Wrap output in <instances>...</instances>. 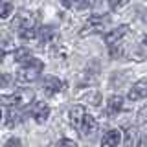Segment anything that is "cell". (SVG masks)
I'll list each match as a JSON object with an SVG mask.
<instances>
[{
    "instance_id": "cell-1",
    "label": "cell",
    "mask_w": 147,
    "mask_h": 147,
    "mask_svg": "<svg viewBox=\"0 0 147 147\" xmlns=\"http://www.w3.org/2000/svg\"><path fill=\"white\" fill-rule=\"evenodd\" d=\"M11 26L18 31V35L24 40L37 39V33H39V30H37V15H33L28 9H22V11L17 13Z\"/></svg>"
},
{
    "instance_id": "cell-21",
    "label": "cell",
    "mask_w": 147,
    "mask_h": 147,
    "mask_svg": "<svg viewBox=\"0 0 147 147\" xmlns=\"http://www.w3.org/2000/svg\"><path fill=\"white\" fill-rule=\"evenodd\" d=\"M55 147H77V144H76L74 140H68V138H64V140H59Z\"/></svg>"
},
{
    "instance_id": "cell-24",
    "label": "cell",
    "mask_w": 147,
    "mask_h": 147,
    "mask_svg": "<svg viewBox=\"0 0 147 147\" xmlns=\"http://www.w3.org/2000/svg\"><path fill=\"white\" fill-rule=\"evenodd\" d=\"M144 20H145V22H147V13H145V17H144Z\"/></svg>"
},
{
    "instance_id": "cell-11",
    "label": "cell",
    "mask_w": 147,
    "mask_h": 147,
    "mask_svg": "<svg viewBox=\"0 0 147 147\" xmlns=\"http://www.w3.org/2000/svg\"><path fill=\"white\" fill-rule=\"evenodd\" d=\"M77 131H79L83 136H90V134H94V132L98 131V121H96V118H92L90 114H86L85 119H83V123H81V127L77 129Z\"/></svg>"
},
{
    "instance_id": "cell-15",
    "label": "cell",
    "mask_w": 147,
    "mask_h": 147,
    "mask_svg": "<svg viewBox=\"0 0 147 147\" xmlns=\"http://www.w3.org/2000/svg\"><path fill=\"white\" fill-rule=\"evenodd\" d=\"M61 4L68 9H85L90 4V0H61Z\"/></svg>"
},
{
    "instance_id": "cell-22",
    "label": "cell",
    "mask_w": 147,
    "mask_h": 147,
    "mask_svg": "<svg viewBox=\"0 0 147 147\" xmlns=\"http://www.w3.org/2000/svg\"><path fill=\"white\" fill-rule=\"evenodd\" d=\"M4 147H20V140L18 138H9Z\"/></svg>"
},
{
    "instance_id": "cell-12",
    "label": "cell",
    "mask_w": 147,
    "mask_h": 147,
    "mask_svg": "<svg viewBox=\"0 0 147 147\" xmlns=\"http://www.w3.org/2000/svg\"><path fill=\"white\" fill-rule=\"evenodd\" d=\"M86 116V110L83 105H76V107H72L70 109V123L76 129H79L81 127V123H83V119H85Z\"/></svg>"
},
{
    "instance_id": "cell-17",
    "label": "cell",
    "mask_w": 147,
    "mask_h": 147,
    "mask_svg": "<svg viewBox=\"0 0 147 147\" xmlns=\"http://www.w3.org/2000/svg\"><path fill=\"white\" fill-rule=\"evenodd\" d=\"M13 11V4L11 2H0V18H7Z\"/></svg>"
},
{
    "instance_id": "cell-9",
    "label": "cell",
    "mask_w": 147,
    "mask_h": 147,
    "mask_svg": "<svg viewBox=\"0 0 147 147\" xmlns=\"http://www.w3.org/2000/svg\"><path fill=\"white\" fill-rule=\"evenodd\" d=\"M119 142H121V134L119 131L112 129V131H107L101 138V147H118Z\"/></svg>"
},
{
    "instance_id": "cell-18",
    "label": "cell",
    "mask_w": 147,
    "mask_h": 147,
    "mask_svg": "<svg viewBox=\"0 0 147 147\" xmlns=\"http://www.w3.org/2000/svg\"><path fill=\"white\" fill-rule=\"evenodd\" d=\"M9 48H11V42H9V40H2V39H0V63L4 61V57H6V53L9 52Z\"/></svg>"
},
{
    "instance_id": "cell-25",
    "label": "cell",
    "mask_w": 147,
    "mask_h": 147,
    "mask_svg": "<svg viewBox=\"0 0 147 147\" xmlns=\"http://www.w3.org/2000/svg\"><path fill=\"white\" fill-rule=\"evenodd\" d=\"M0 2H9V0H0Z\"/></svg>"
},
{
    "instance_id": "cell-23",
    "label": "cell",
    "mask_w": 147,
    "mask_h": 147,
    "mask_svg": "<svg viewBox=\"0 0 147 147\" xmlns=\"http://www.w3.org/2000/svg\"><path fill=\"white\" fill-rule=\"evenodd\" d=\"M142 136H144V145H147V127H145V131H144V134H142Z\"/></svg>"
},
{
    "instance_id": "cell-4",
    "label": "cell",
    "mask_w": 147,
    "mask_h": 147,
    "mask_svg": "<svg viewBox=\"0 0 147 147\" xmlns=\"http://www.w3.org/2000/svg\"><path fill=\"white\" fill-rule=\"evenodd\" d=\"M127 33H129V26H118L116 30L109 31V33L105 35V42H107V46L110 48V52L118 48V44L121 42V39H123Z\"/></svg>"
},
{
    "instance_id": "cell-2",
    "label": "cell",
    "mask_w": 147,
    "mask_h": 147,
    "mask_svg": "<svg viewBox=\"0 0 147 147\" xmlns=\"http://www.w3.org/2000/svg\"><path fill=\"white\" fill-rule=\"evenodd\" d=\"M42 68H44V63L40 61V59L31 57L30 61L22 63V66L18 68V72H17V81H18V83H31V81H35L37 77L40 76Z\"/></svg>"
},
{
    "instance_id": "cell-14",
    "label": "cell",
    "mask_w": 147,
    "mask_h": 147,
    "mask_svg": "<svg viewBox=\"0 0 147 147\" xmlns=\"http://www.w3.org/2000/svg\"><path fill=\"white\" fill-rule=\"evenodd\" d=\"M121 109H123V99L119 98V96H112V98H109V101H107V112L109 114H116Z\"/></svg>"
},
{
    "instance_id": "cell-5",
    "label": "cell",
    "mask_w": 147,
    "mask_h": 147,
    "mask_svg": "<svg viewBox=\"0 0 147 147\" xmlns=\"http://www.w3.org/2000/svg\"><path fill=\"white\" fill-rule=\"evenodd\" d=\"M30 114L33 116V119L37 123H44L50 116V107L44 103V101H35L30 109Z\"/></svg>"
},
{
    "instance_id": "cell-26",
    "label": "cell",
    "mask_w": 147,
    "mask_h": 147,
    "mask_svg": "<svg viewBox=\"0 0 147 147\" xmlns=\"http://www.w3.org/2000/svg\"><path fill=\"white\" fill-rule=\"evenodd\" d=\"M0 119H2V112H0Z\"/></svg>"
},
{
    "instance_id": "cell-10",
    "label": "cell",
    "mask_w": 147,
    "mask_h": 147,
    "mask_svg": "<svg viewBox=\"0 0 147 147\" xmlns=\"http://www.w3.org/2000/svg\"><path fill=\"white\" fill-rule=\"evenodd\" d=\"M2 103L9 109H18L26 103V96L20 94V92H15L11 96H2Z\"/></svg>"
},
{
    "instance_id": "cell-20",
    "label": "cell",
    "mask_w": 147,
    "mask_h": 147,
    "mask_svg": "<svg viewBox=\"0 0 147 147\" xmlns=\"http://www.w3.org/2000/svg\"><path fill=\"white\" fill-rule=\"evenodd\" d=\"M127 2L129 0H109V6H110V9H119V7L125 6Z\"/></svg>"
},
{
    "instance_id": "cell-3",
    "label": "cell",
    "mask_w": 147,
    "mask_h": 147,
    "mask_svg": "<svg viewBox=\"0 0 147 147\" xmlns=\"http://www.w3.org/2000/svg\"><path fill=\"white\" fill-rule=\"evenodd\" d=\"M110 18L107 15H92L88 20H86V24L83 26L81 30V35H88V33H101V31L107 28Z\"/></svg>"
},
{
    "instance_id": "cell-27",
    "label": "cell",
    "mask_w": 147,
    "mask_h": 147,
    "mask_svg": "<svg viewBox=\"0 0 147 147\" xmlns=\"http://www.w3.org/2000/svg\"><path fill=\"white\" fill-rule=\"evenodd\" d=\"M90 2H92V0H90ZM94 2H96V0H94Z\"/></svg>"
},
{
    "instance_id": "cell-8",
    "label": "cell",
    "mask_w": 147,
    "mask_h": 147,
    "mask_svg": "<svg viewBox=\"0 0 147 147\" xmlns=\"http://www.w3.org/2000/svg\"><path fill=\"white\" fill-rule=\"evenodd\" d=\"M147 98V81H138L131 90H129V99L138 101V99H145Z\"/></svg>"
},
{
    "instance_id": "cell-7",
    "label": "cell",
    "mask_w": 147,
    "mask_h": 147,
    "mask_svg": "<svg viewBox=\"0 0 147 147\" xmlns=\"http://www.w3.org/2000/svg\"><path fill=\"white\" fill-rule=\"evenodd\" d=\"M123 145L125 147H140L142 145V134L138 132V129L129 127L125 131V138H123Z\"/></svg>"
},
{
    "instance_id": "cell-6",
    "label": "cell",
    "mask_w": 147,
    "mask_h": 147,
    "mask_svg": "<svg viewBox=\"0 0 147 147\" xmlns=\"http://www.w3.org/2000/svg\"><path fill=\"white\" fill-rule=\"evenodd\" d=\"M63 86H64L63 81L59 79V77H55V76H48V77L42 79V90H44L46 96H55L57 92L63 90Z\"/></svg>"
},
{
    "instance_id": "cell-19",
    "label": "cell",
    "mask_w": 147,
    "mask_h": 147,
    "mask_svg": "<svg viewBox=\"0 0 147 147\" xmlns=\"http://www.w3.org/2000/svg\"><path fill=\"white\" fill-rule=\"evenodd\" d=\"M11 85V76L9 74H0V88Z\"/></svg>"
},
{
    "instance_id": "cell-13",
    "label": "cell",
    "mask_w": 147,
    "mask_h": 147,
    "mask_svg": "<svg viewBox=\"0 0 147 147\" xmlns=\"http://www.w3.org/2000/svg\"><path fill=\"white\" fill-rule=\"evenodd\" d=\"M57 35L55 33V30L53 28H39V33H37V39L40 40V44H48V42H52L53 40V37Z\"/></svg>"
},
{
    "instance_id": "cell-16",
    "label": "cell",
    "mask_w": 147,
    "mask_h": 147,
    "mask_svg": "<svg viewBox=\"0 0 147 147\" xmlns=\"http://www.w3.org/2000/svg\"><path fill=\"white\" fill-rule=\"evenodd\" d=\"M31 59V52L28 48H18L15 50V61L17 63H26V61H30Z\"/></svg>"
}]
</instances>
